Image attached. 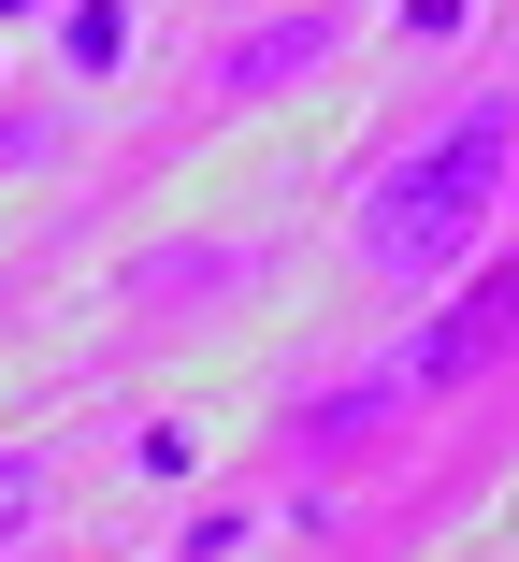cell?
<instances>
[{
  "label": "cell",
  "instance_id": "6da1fadb",
  "mask_svg": "<svg viewBox=\"0 0 519 562\" xmlns=\"http://www.w3.org/2000/svg\"><path fill=\"white\" fill-rule=\"evenodd\" d=\"M505 173H519V101H462L433 145H404V159L361 188V260H375V274H448V260L490 232Z\"/></svg>",
  "mask_w": 519,
  "mask_h": 562
},
{
  "label": "cell",
  "instance_id": "7a4b0ae2",
  "mask_svg": "<svg viewBox=\"0 0 519 562\" xmlns=\"http://www.w3.org/2000/svg\"><path fill=\"white\" fill-rule=\"evenodd\" d=\"M318 44H332V30H318V15H289V30H274V44H246V58H232V87H274V72H303V58H318Z\"/></svg>",
  "mask_w": 519,
  "mask_h": 562
},
{
  "label": "cell",
  "instance_id": "3957f363",
  "mask_svg": "<svg viewBox=\"0 0 519 562\" xmlns=\"http://www.w3.org/2000/svg\"><path fill=\"white\" fill-rule=\"evenodd\" d=\"M30 505H44V462H15V447H0V548L30 533Z\"/></svg>",
  "mask_w": 519,
  "mask_h": 562
}]
</instances>
